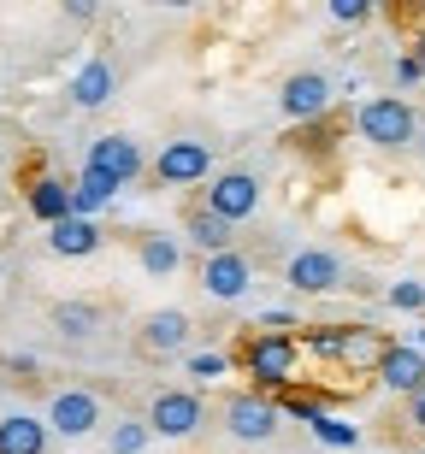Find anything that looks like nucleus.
Returning <instances> with one entry per match:
<instances>
[{
    "label": "nucleus",
    "instance_id": "4468645a",
    "mask_svg": "<svg viewBox=\"0 0 425 454\" xmlns=\"http://www.w3.org/2000/svg\"><path fill=\"white\" fill-rule=\"evenodd\" d=\"M142 348L148 354H184L189 348V313H177V307L148 313V325H142Z\"/></svg>",
    "mask_w": 425,
    "mask_h": 454
},
{
    "label": "nucleus",
    "instance_id": "b1692460",
    "mask_svg": "<svg viewBox=\"0 0 425 454\" xmlns=\"http://www.w3.org/2000/svg\"><path fill=\"white\" fill-rule=\"evenodd\" d=\"M148 449V425L142 419H119L113 425V454H142Z\"/></svg>",
    "mask_w": 425,
    "mask_h": 454
},
{
    "label": "nucleus",
    "instance_id": "a211bd4d",
    "mask_svg": "<svg viewBox=\"0 0 425 454\" xmlns=\"http://www.w3.org/2000/svg\"><path fill=\"white\" fill-rule=\"evenodd\" d=\"M30 213L42 224L71 219V184H66V177H35V184H30Z\"/></svg>",
    "mask_w": 425,
    "mask_h": 454
},
{
    "label": "nucleus",
    "instance_id": "7c9ffc66",
    "mask_svg": "<svg viewBox=\"0 0 425 454\" xmlns=\"http://www.w3.org/2000/svg\"><path fill=\"white\" fill-rule=\"evenodd\" d=\"M413 66H420V77H425V30H420V42H413Z\"/></svg>",
    "mask_w": 425,
    "mask_h": 454
},
{
    "label": "nucleus",
    "instance_id": "423d86ee",
    "mask_svg": "<svg viewBox=\"0 0 425 454\" xmlns=\"http://www.w3.org/2000/svg\"><path fill=\"white\" fill-rule=\"evenodd\" d=\"M207 171H213V142H166L160 160H153V177L171 189H189V184H207Z\"/></svg>",
    "mask_w": 425,
    "mask_h": 454
},
{
    "label": "nucleus",
    "instance_id": "dca6fc26",
    "mask_svg": "<svg viewBox=\"0 0 425 454\" xmlns=\"http://www.w3.org/2000/svg\"><path fill=\"white\" fill-rule=\"evenodd\" d=\"M119 201V184H106V177H95V171H83L77 184H71V219H101L106 207Z\"/></svg>",
    "mask_w": 425,
    "mask_h": 454
},
{
    "label": "nucleus",
    "instance_id": "bb28decb",
    "mask_svg": "<svg viewBox=\"0 0 425 454\" xmlns=\"http://www.w3.org/2000/svg\"><path fill=\"white\" fill-rule=\"evenodd\" d=\"M278 413H289V419H319V413H325V402H319V395H284V407H278Z\"/></svg>",
    "mask_w": 425,
    "mask_h": 454
},
{
    "label": "nucleus",
    "instance_id": "1a4fd4ad",
    "mask_svg": "<svg viewBox=\"0 0 425 454\" xmlns=\"http://www.w3.org/2000/svg\"><path fill=\"white\" fill-rule=\"evenodd\" d=\"M248 284H255L248 254L224 248V254H207V260H201V289L213 295V301H242V295H248Z\"/></svg>",
    "mask_w": 425,
    "mask_h": 454
},
{
    "label": "nucleus",
    "instance_id": "f257e3e1",
    "mask_svg": "<svg viewBox=\"0 0 425 454\" xmlns=\"http://www.w3.org/2000/svg\"><path fill=\"white\" fill-rule=\"evenodd\" d=\"M295 366H302V342L289 331H260L242 342V372L255 378V389H289Z\"/></svg>",
    "mask_w": 425,
    "mask_h": 454
},
{
    "label": "nucleus",
    "instance_id": "39448f33",
    "mask_svg": "<svg viewBox=\"0 0 425 454\" xmlns=\"http://www.w3.org/2000/svg\"><path fill=\"white\" fill-rule=\"evenodd\" d=\"M83 171H95V177H106V184L124 189V184H137L142 171H148V160H142V148L130 142V136H95Z\"/></svg>",
    "mask_w": 425,
    "mask_h": 454
},
{
    "label": "nucleus",
    "instance_id": "f8f14e48",
    "mask_svg": "<svg viewBox=\"0 0 425 454\" xmlns=\"http://www.w3.org/2000/svg\"><path fill=\"white\" fill-rule=\"evenodd\" d=\"M378 384L396 389V395H413V389H425V354L413 348V342H390V348L378 354Z\"/></svg>",
    "mask_w": 425,
    "mask_h": 454
},
{
    "label": "nucleus",
    "instance_id": "ddd939ff",
    "mask_svg": "<svg viewBox=\"0 0 425 454\" xmlns=\"http://www.w3.org/2000/svg\"><path fill=\"white\" fill-rule=\"evenodd\" d=\"M113 89H119V66H113L106 53H95V59H83V66H77V77H71L66 95L83 106V113H95V106L113 101Z\"/></svg>",
    "mask_w": 425,
    "mask_h": 454
},
{
    "label": "nucleus",
    "instance_id": "aec40b11",
    "mask_svg": "<svg viewBox=\"0 0 425 454\" xmlns=\"http://www.w3.org/2000/svg\"><path fill=\"white\" fill-rule=\"evenodd\" d=\"M53 325H59L66 337H95V331H101V307L95 301H59L53 307Z\"/></svg>",
    "mask_w": 425,
    "mask_h": 454
},
{
    "label": "nucleus",
    "instance_id": "9d476101",
    "mask_svg": "<svg viewBox=\"0 0 425 454\" xmlns=\"http://www.w3.org/2000/svg\"><path fill=\"white\" fill-rule=\"evenodd\" d=\"M284 278H289L295 295H331V289L342 284V260H337V254H325V248H302L284 266Z\"/></svg>",
    "mask_w": 425,
    "mask_h": 454
},
{
    "label": "nucleus",
    "instance_id": "f3484780",
    "mask_svg": "<svg viewBox=\"0 0 425 454\" xmlns=\"http://www.w3.org/2000/svg\"><path fill=\"white\" fill-rule=\"evenodd\" d=\"M48 248L66 254V260H83V254L101 248V224H89V219H59V224H48Z\"/></svg>",
    "mask_w": 425,
    "mask_h": 454
},
{
    "label": "nucleus",
    "instance_id": "c756f323",
    "mask_svg": "<svg viewBox=\"0 0 425 454\" xmlns=\"http://www.w3.org/2000/svg\"><path fill=\"white\" fill-rule=\"evenodd\" d=\"M396 77H402V83H420V66H413V53H402V59H396Z\"/></svg>",
    "mask_w": 425,
    "mask_h": 454
},
{
    "label": "nucleus",
    "instance_id": "f03ea898",
    "mask_svg": "<svg viewBox=\"0 0 425 454\" xmlns=\"http://www.w3.org/2000/svg\"><path fill=\"white\" fill-rule=\"evenodd\" d=\"M355 130L360 142H373V148H413V136H420V118L402 95H378L355 113Z\"/></svg>",
    "mask_w": 425,
    "mask_h": 454
},
{
    "label": "nucleus",
    "instance_id": "4be33fe9",
    "mask_svg": "<svg viewBox=\"0 0 425 454\" xmlns=\"http://www.w3.org/2000/svg\"><path fill=\"white\" fill-rule=\"evenodd\" d=\"M177 260H184V254H177L171 236H148V242H142V271H153V278H171Z\"/></svg>",
    "mask_w": 425,
    "mask_h": 454
},
{
    "label": "nucleus",
    "instance_id": "473e14b6",
    "mask_svg": "<svg viewBox=\"0 0 425 454\" xmlns=\"http://www.w3.org/2000/svg\"><path fill=\"white\" fill-rule=\"evenodd\" d=\"M413 142H420V153H425V130H420V136H413Z\"/></svg>",
    "mask_w": 425,
    "mask_h": 454
},
{
    "label": "nucleus",
    "instance_id": "9b49d317",
    "mask_svg": "<svg viewBox=\"0 0 425 454\" xmlns=\"http://www.w3.org/2000/svg\"><path fill=\"white\" fill-rule=\"evenodd\" d=\"M42 425H48V431H59V437H89V431L101 425V402H95L89 389H59Z\"/></svg>",
    "mask_w": 425,
    "mask_h": 454
},
{
    "label": "nucleus",
    "instance_id": "20e7f679",
    "mask_svg": "<svg viewBox=\"0 0 425 454\" xmlns=\"http://www.w3.org/2000/svg\"><path fill=\"white\" fill-rule=\"evenodd\" d=\"M260 177L255 171H219L213 184H207V213L213 219H224V224H242V219H255L260 213Z\"/></svg>",
    "mask_w": 425,
    "mask_h": 454
},
{
    "label": "nucleus",
    "instance_id": "2eb2a0df",
    "mask_svg": "<svg viewBox=\"0 0 425 454\" xmlns=\"http://www.w3.org/2000/svg\"><path fill=\"white\" fill-rule=\"evenodd\" d=\"M0 454H48V425L30 413H6L0 419Z\"/></svg>",
    "mask_w": 425,
    "mask_h": 454
},
{
    "label": "nucleus",
    "instance_id": "7ed1b4c3",
    "mask_svg": "<svg viewBox=\"0 0 425 454\" xmlns=\"http://www.w3.org/2000/svg\"><path fill=\"white\" fill-rule=\"evenodd\" d=\"M201 419H207V407H201V395H195V389H160V395H153V407H148V437L184 442V437H195V431H201Z\"/></svg>",
    "mask_w": 425,
    "mask_h": 454
},
{
    "label": "nucleus",
    "instance_id": "393cba45",
    "mask_svg": "<svg viewBox=\"0 0 425 454\" xmlns=\"http://www.w3.org/2000/svg\"><path fill=\"white\" fill-rule=\"evenodd\" d=\"M224 366H231V360H224V354H189V378H201V384H213V378H224Z\"/></svg>",
    "mask_w": 425,
    "mask_h": 454
},
{
    "label": "nucleus",
    "instance_id": "2f4dec72",
    "mask_svg": "<svg viewBox=\"0 0 425 454\" xmlns=\"http://www.w3.org/2000/svg\"><path fill=\"white\" fill-rule=\"evenodd\" d=\"M413 348H420V354H425V331H420V342H413Z\"/></svg>",
    "mask_w": 425,
    "mask_h": 454
},
{
    "label": "nucleus",
    "instance_id": "412c9836",
    "mask_svg": "<svg viewBox=\"0 0 425 454\" xmlns=\"http://www.w3.org/2000/svg\"><path fill=\"white\" fill-rule=\"evenodd\" d=\"M189 242H195L201 254H224V248H231V224H224V219H213V213L201 207V213L189 219Z\"/></svg>",
    "mask_w": 425,
    "mask_h": 454
},
{
    "label": "nucleus",
    "instance_id": "5701e85b",
    "mask_svg": "<svg viewBox=\"0 0 425 454\" xmlns=\"http://www.w3.org/2000/svg\"><path fill=\"white\" fill-rule=\"evenodd\" d=\"M307 425H313V437H319L325 449H355V442H360V431H355V425H349V419H337L331 407H325L319 419H307Z\"/></svg>",
    "mask_w": 425,
    "mask_h": 454
},
{
    "label": "nucleus",
    "instance_id": "cd10ccee",
    "mask_svg": "<svg viewBox=\"0 0 425 454\" xmlns=\"http://www.w3.org/2000/svg\"><path fill=\"white\" fill-rule=\"evenodd\" d=\"M331 18H337V24H366L373 6H366V0H331Z\"/></svg>",
    "mask_w": 425,
    "mask_h": 454
},
{
    "label": "nucleus",
    "instance_id": "a878e982",
    "mask_svg": "<svg viewBox=\"0 0 425 454\" xmlns=\"http://www.w3.org/2000/svg\"><path fill=\"white\" fill-rule=\"evenodd\" d=\"M390 307H402V313H420V307H425V284H420V278H408V284H390Z\"/></svg>",
    "mask_w": 425,
    "mask_h": 454
},
{
    "label": "nucleus",
    "instance_id": "0eeeda50",
    "mask_svg": "<svg viewBox=\"0 0 425 454\" xmlns=\"http://www.w3.org/2000/svg\"><path fill=\"white\" fill-rule=\"evenodd\" d=\"M224 431H231L237 442H272L278 407L266 402V395H255V389H242V395H231V402H224Z\"/></svg>",
    "mask_w": 425,
    "mask_h": 454
},
{
    "label": "nucleus",
    "instance_id": "6ab92c4d",
    "mask_svg": "<svg viewBox=\"0 0 425 454\" xmlns=\"http://www.w3.org/2000/svg\"><path fill=\"white\" fill-rule=\"evenodd\" d=\"M390 348V342L378 337V331H366V325H355V331H342V342H337V366H349V372H360V366H378V354Z\"/></svg>",
    "mask_w": 425,
    "mask_h": 454
},
{
    "label": "nucleus",
    "instance_id": "6e6552de",
    "mask_svg": "<svg viewBox=\"0 0 425 454\" xmlns=\"http://www.w3.org/2000/svg\"><path fill=\"white\" fill-rule=\"evenodd\" d=\"M331 77H319V71H295V77H284V95H278V106H284V118H295V124H313V118L331 113Z\"/></svg>",
    "mask_w": 425,
    "mask_h": 454
},
{
    "label": "nucleus",
    "instance_id": "c85d7f7f",
    "mask_svg": "<svg viewBox=\"0 0 425 454\" xmlns=\"http://www.w3.org/2000/svg\"><path fill=\"white\" fill-rule=\"evenodd\" d=\"M408 425H413V431H425V389H413V395H408Z\"/></svg>",
    "mask_w": 425,
    "mask_h": 454
}]
</instances>
